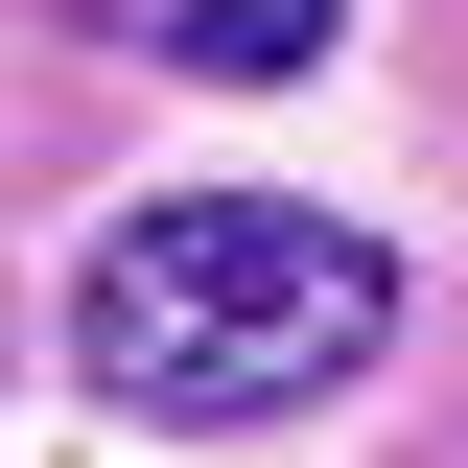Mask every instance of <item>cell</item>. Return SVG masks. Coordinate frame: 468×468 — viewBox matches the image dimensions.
<instances>
[{"label": "cell", "instance_id": "6da1fadb", "mask_svg": "<svg viewBox=\"0 0 468 468\" xmlns=\"http://www.w3.org/2000/svg\"><path fill=\"white\" fill-rule=\"evenodd\" d=\"M375 328H399V258L328 234V211H282V187H165L70 282L94 399H141V421H282L328 375H375Z\"/></svg>", "mask_w": 468, "mask_h": 468}, {"label": "cell", "instance_id": "7a4b0ae2", "mask_svg": "<svg viewBox=\"0 0 468 468\" xmlns=\"http://www.w3.org/2000/svg\"><path fill=\"white\" fill-rule=\"evenodd\" d=\"M165 70H328V0H165Z\"/></svg>", "mask_w": 468, "mask_h": 468}]
</instances>
